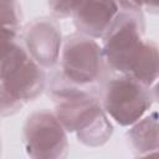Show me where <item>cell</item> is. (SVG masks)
<instances>
[{
    "label": "cell",
    "mask_w": 159,
    "mask_h": 159,
    "mask_svg": "<svg viewBox=\"0 0 159 159\" xmlns=\"http://www.w3.org/2000/svg\"><path fill=\"white\" fill-rule=\"evenodd\" d=\"M132 2L137 4V5H142V4H147V5H159V0H130Z\"/></svg>",
    "instance_id": "7"
},
{
    "label": "cell",
    "mask_w": 159,
    "mask_h": 159,
    "mask_svg": "<svg viewBox=\"0 0 159 159\" xmlns=\"http://www.w3.org/2000/svg\"><path fill=\"white\" fill-rule=\"evenodd\" d=\"M106 43L108 61L119 71L133 75V80L150 83L159 73V53L149 45L142 43L133 21L119 22L112 29Z\"/></svg>",
    "instance_id": "1"
},
{
    "label": "cell",
    "mask_w": 159,
    "mask_h": 159,
    "mask_svg": "<svg viewBox=\"0 0 159 159\" xmlns=\"http://www.w3.org/2000/svg\"><path fill=\"white\" fill-rule=\"evenodd\" d=\"M41 73L25 52L14 46H4L1 86L2 94L9 93L11 99L31 97L40 88Z\"/></svg>",
    "instance_id": "2"
},
{
    "label": "cell",
    "mask_w": 159,
    "mask_h": 159,
    "mask_svg": "<svg viewBox=\"0 0 159 159\" xmlns=\"http://www.w3.org/2000/svg\"><path fill=\"white\" fill-rule=\"evenodd\" d=\"M150 104L147 92L133 78H118L108 86L106 109L122 124L135 122Z\"/></svg>",
    "instance_id": "3"
},
{
    "label": "cell",
    "mask_w": 159,
    "mask_h": 159,
    "mask_svg": "<svg viewBox=\"0 0 159 159\" xmlns=\"http://www.w3.org/2000/svg\"><path fill=\"white\" fill-rule=\"evenodd\" d=\"M101 61L94 42L80 40L71 42L63 56V71L68 78L76 82L93 81L98 73Z\"/></svg>",
    "instance_id": "4"
},
{
    "label": "cell",
    "mask_w": 159,
    "mask_h": 159,
    "mask_svg": "<svg viewBox=\"0 0 159 159\" xmlns=\"http://www.w3.org/2000/svg\"><path fill=\"white\" fill-rule=\"evenodd\" d=\"M116 10L113 0H80L73 12L88 32L99 35L108 26Z\"/></svg>",
    "instance_id": "6"
},
{
    "label": "cell",
    "mask_w": 159,
    "mask_h": 159,
    "mask_svg": "<svg viewBox=\"0 0 159 159\" xmlns=\"http://www.w3.org/2000/svg\"><path fill=\"white\" fill-rule=\"evenodd\" d=\"M26 139L29 148L41 157H52L55 152L58 153V149L61 150L65 147L62 128L52 117L39 116V118L29 122Z\"/></svg>",
    "instance_id": "5"
}]
</instances>
